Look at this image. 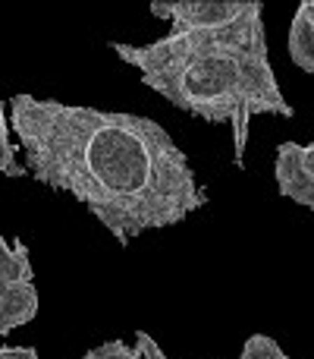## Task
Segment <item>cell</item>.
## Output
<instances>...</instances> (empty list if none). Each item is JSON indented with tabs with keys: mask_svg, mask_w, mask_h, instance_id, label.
<instances>
[{
	"mask_svg": "<svg viewBox=\"0 0 314 359\" xmlns=\"http://www.w3.org/2000/svg\"><path fill=\"white\" fill-rule=\"evenodd\" d=\"M38 309L41 299L29 246L22 240L6 243V236H0V334L6 337L35 322Z\"/></svg>",
	"mask_w": 314,
	"mask_h": 359,
	"instance_id": "cell-3",
	"label": "cell"
},
{
	"mask_svg": "<svg viewBox=\"0 0 314 359\" xmlns=\"http://www.w3.org/2000/svg\"><path fill=\"white\" fill-rule=\"evenodd\" d=\"M255 6V0H151V16L170 22V35L214 32L233 25Z\"/></svg>",
	"mask_w": 314,
	"mask_h": 359,
	"instance_id": "cell-4",
	"label": "cell"
},
{
	"mask_svg": "<svg viewBox=\"0 0 314 359\" xmlns=\"http://www.w3.org/2000/svg\"><path fill=\"white\" fill-rule=\"evenodd\" d=\"M10 133H13L10 130V114H6V104L0 101V174L13 177V180L29 177V168H25V161L19 158V151H16V145H13Z\"/></svg>",
	"mask_w": 314,
	"mask_h": 359,
	"instance_id": "cell-7",
	"label": "cell"
},
{
	"mask_svg": "<svg viewBox=\"0 0 314 359\" xmlns=\"http://www.w3.org/2000/svg\"><path fill=\"white\" fill-rule=\"evenodd\" d=\"M239 359H290V356L283 353V347L271 334H252L245 341V347H242Z\"/></svg>",
	"mask_w": 314,
	"mask_h": 359,
	"instance_id": "cell-8",
	"label": "cell"
},
{
	"mask_svg": "<svg viewBox=\"0 0 314 359\" xmlns=\"http://www.w3.org/2000/svg\"><path fill=\"white\" fill-rule=\"evenodd\" d=\"M113 54L138 69L145 88L183 114L214 126H233V164L239 170H245L248 126L255 117H296L271 67L261 0L233 25L164 35L151 44L113 41Z\"/></svg>",
	"mask_w": 314,
	"mask_h": 359,
	"instance_id": "cell-2",
	"label": "cell"
},
{
	"mask_svg": "<svg viewBox=\"0 0 314 359\" xmlns=\"http://www.w3.org/2000/svg\"><path fill=\"white\" fill-rule=\"evenodd\" d=\"M0 359H38V350L35 347H10V344H3V347H0Z\"/></svg>",
	"mask_w": 314,
	"mask_h": 359,
	"instance_id": "cell-10",
	"label": "cell"
},
{
	"mask_svg": "<svg viewBox=\"0 0 314 359\" xmlns=\"http://www.w3.org/2000/svg\"><path fill=\"white\" fill-rule=\"evenodd\" d=\"M290 57L299 69L314 76V0H302L296 6V16L290 22V38H286Z\"/></svg>",
	"mask_w": 314,
	"mask_h": 359,
	"instance_id": "cell-6",
	"label": "cell"
},
{
	"mask_svg": "<svg viewBox=\"0 0 314 359\" xmlns=\"http://www.w3.org/2000/svg\"><path fill=\"white\" fill-rule=\"evenodd\" d=\"M6 114L29 177L69 192L120 246L208 205L185 151L157 120L25 92L13 95Z\"/></svg>",
	"mask_w": 314,
	"mask_h": 359,
	"instance_id": "cell-1",
	"label": "cell"
},
{
	"mask_svg": "<svg viewBox=\"0 0 314 359\" xmlns=\"http://www.w3.org/2000/svg\"><path fill=\"white\" fill-rule=\"evenodd\" d=\"M82 359H142L136 347H129L126 341H120V337H113V341H104L98 344V347H92Z\"/></svg>",
	"mask_w": 314,
	"mask_h": 359,
	"instance_id": "cell-9",
	"label": "cell"
},
{
	"mask_svg": "<svg viewBox=\"0 0 314 359\" xmlns=\"http://www.w3.org/2000/svg\"><path fill=\"white\" fill-rule=\"evenodd\" d=\"M273 180L283 198L314 211V142H280L273 158Z\"/></svg>",
	"mask_w": 314,
	"mask_h": 359,
	"instance_id": "cell-5",
	"label": "cell"
}]
</instances>
